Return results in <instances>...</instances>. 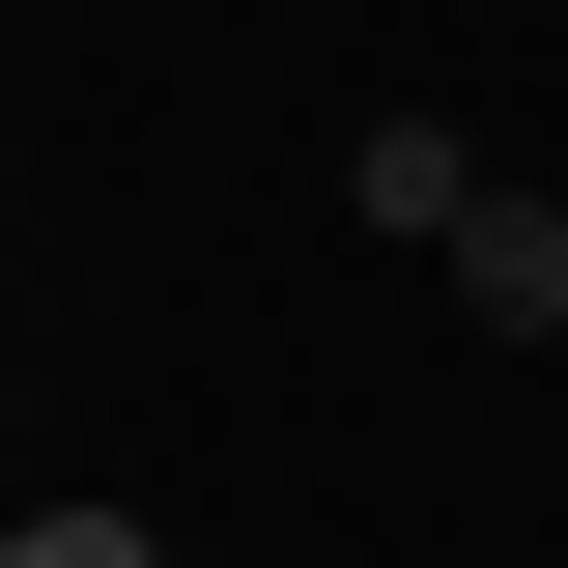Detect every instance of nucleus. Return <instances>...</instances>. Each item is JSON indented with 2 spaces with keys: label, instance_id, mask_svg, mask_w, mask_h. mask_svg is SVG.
I'll use <instances>...</instances> for the list:
<instances>
[{
  "label": "nucleus",
  "instance_id": "1",
  "mask_svg": "<svg viewBox=\"0 0 568 568\" xmlns=\"http://www.w3.org/2000/svg\"><path fill=\"white\" fill-rule=\"evenodd\" d=\"M455 313H484V342H568V200H511V171H484V227H455Z\"/></svg>",
  "mask_w": 568,
  "mask_h": 568
},
{
  "label": "nucleus",
  "instance_id": "3",
  "mask_svg": "<svg viewBox=\"0 0 568 568\" xmlns=\"http://www.w3.org/2000/svg\"><path fill=\"white\" fill-rule=\"evenodd\" d=\"M0 568H171V540H142V511H29Z\"/></svg>",
  "mask_w": 568,
  "mask_h": 568
},
{
  "label": "nucleus",
  "instance_id": "2",
  "mask_svg": "<svg viewBox=\"0 0 568 568\" xmlns=\"http://www.w3.org/2000/svg\"><path fill=\"white\" fill-rule=\"evenodd\" d=\"M342 200L398 227V256H455V227H484V171H455V142H426V114H369V142H342Z\"/></svg>",
  "mask_w": 568,
  "mask_h": 568
}]
</instances>
